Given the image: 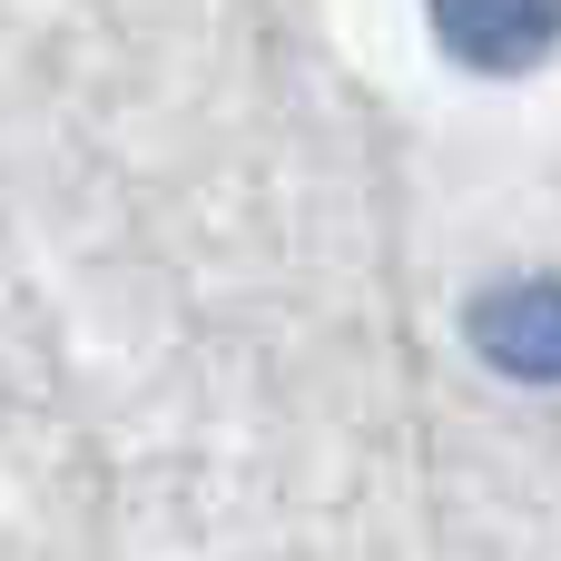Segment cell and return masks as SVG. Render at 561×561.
Listing matches in <instances>:
<instances>
[{
	"instance_id": "1",
	"label": "cell",
	"mask_w": 561,
	"mask_h": 561,
	"mask_svg": "<svg viewBox=\"0 0 561 561\" xmlns=\"http://www.w3.org/2000/svg\"><path fill=\"white\" fill-rule=\"evenodd\" d=\"M434 30L473 69H523L561 39V0H434Z\"/></svg>"
},
{
	"instance_id": "2",
	"label": "cell",
	"mask_w": 561,
	"mask_h": 561,
	"mask_svg": "<svg viewBox=\"0 0 561 561\" xmlns=\"http://www.w3.org/2000/svg\"><path fill=\"white\" fill-rule=\"evenodd\" d=\"M483 345L513 375H561V286H523V296L483 306Z\"/></svg>"
}]
</instances>
